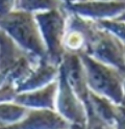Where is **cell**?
<instances>
[{
  "label": "cell",
  "instance_id": "1",
  "mask_svg": "<svg viewBox=\"0 0 125 129\" xmlns=\"http://www.w3.org/2000/svg\"><path fill=\"white\" fill-rule=\"evenodd\" d=\"M0 30L26 55L35 58L46 57V48L33 14L14 10L0 16Z\"/></svg>",
  "mask_w": 125,
  "mask_h": 129
},
{
  "label": "cell",
  "instance_id": "2",
  "mask_svg": "<svg viewBox=\"0 0 125 129\" xmlns=\"http://www.w3.org/2000/svg\"><path fill=\"white\" fill-rule=\"evenodd\" d=\"M78 56L85 70L89 91L118 106H124V74L83 52Z\"/></svg>",
  "mask_w": 125,
  "mask_h": 129
},
{
  "label": "cell",
  "instance_id": "3",
  "mask_svg": "<svg viewBox=\"0 0 125 129\" xmlns=\"http://www.w3.org/2000/svg\"><path fill=\"white\" fill-rule=\"evenodd\" d=\"M33 17L46 48V58L58 67L65 53L63 40L66 31L67 13L61 2H58L53 9L33 14Z\"/></svg>",
  "mask_w": 125,
  "mask_h": 129
},
{
  "label": "cell",
  "instance_id": "4",
  "mask_svg": "<svg viewBox=\"0 0 125 129\" xmlns=\"http://www.w3.org/2000/svg\"><path fill=\"white\" fill-rule=\"evenodd\" d=\"M124 51L123 42L110 32L100 28L96 22H94L93 29L89 36L87 47L83 53L124 74Z\"/></svg>",
  "mask_w": 125,
  "mask_h": 129
},
{
  "label": "cell",
  "instance_id": "5",
  "mask_svg": "<svg viewBox=\"0 0 125 129\" xmlns=\"http://www.w3.org/2000/svg\"><path fill=\"white\" fill-rule=\"evenodd\" d=\"M54 111H56L70 124L71 129H87L88 115L86 107L73 93L60 70L57 76V91L55 96Z\"/></svg>",
  "mask_w": 125,
  "mask_h": 129
},
{
  "label": "cell",
  "instance_id": "6",
  "mask_svg": "<svg viewBox=\"0 0 125 129\" xmlns=\"http://www.w3.org/2000/svg\"><path fill=\"white\" fill-rule=\"evenodd\" d=\"M61 5L67 13L91 21L121 17L125 9L124 1H64Z\"/></svg>",
  "mask_w": 125,
  "mask_h": 129
},
{
  "label": "cell",
  "instance_id": "7",
  "mask_svg": "<svg viewBox=\"0 0 125 129\" xmlns=\"http://www.w3.org/2000/svg\"><path fill=\"white\" fill-rule=\"evenodd\" d=\"M58 70L63 73L71 90L82 102L86 107V110L88 111L90 91L87 85L85 70H83L78 54L65 52L62 58V62L58 66Z\"/></svg>",
  "mask_w": 125,
  "mask_h": 129
},
{
  "label": "cell",
  "instance_id": "8",
  "mask_svg": "<svg viewBox=\"0 0 125 129\" xmlns=\"http://www.w3.org/2000/svg\"><path fill=\"white\" fill-rule=\"evenodd\" d=\"M0 129H71V126L54 110L28 109L18 123Z\"/></svg>",
  "mask_w": 125,
  "mask_h": 129
},
{
  "label": "cell",
  "instance_id": "9",
  "mask_svg": "<svg viewBox=\"0 0 125 129\" xmlns=\"http://www.w3.org/2000/svg\"><path fill=\"white\" fill-rule=\"evenodd\" d=\"M57 91V79L39 90L19 93L14 102L27 109L54 110L55 96Z\"/></svg>",
  "mask_w": 125,
  "mask_h": 129
},
{
  "label": "cell",
  "instance_id": "10",
  "mask_svg": "<svg viewBox=\"0 0 125 129\" xmlns=\"http://www.w3.org/2000/svg\"><path fill=\"white\" fill-rule=\"evenodd\" d=\"M58 67L48 61V59L41 58L35 67L28 77L17 87V93H24L39 90L57 79Z\"/></svg>",
  "mask_w": 125,
  "mask_h": 129
},
{
  "label": "cell",
  "instance_id": "11",
  "mask_svg": "<svg viewBox=\"0 0 125 129\" xmlns=\"http://www.w3.org/2000/svg\"><path fill=\"white\" fill-rule=\"evenodd\" d=\"M28 109L15 102L0 103V127H7L18 123L25 116Z\"/></svg>",
  "mask_w": 125,
  "mask_h": 129
},
{
  "label": "cell",
  "instance_id": "12",
  "mask_svg": "<svg viewBox=\"0 0 125 129\" xmlns=\"http://www.w3.org/2000/svg\"><path fill=\"white\" fill-rule=\"evenodd\" d=\"M58 4V1H45V0H23L15 1V9L30 14H37L51 10Z\"/></svg>",
  "mask_w": 125,
  "mask_h": 129
},
{
  "label": "cell",
  "instance_id": "13",
  "mask_svg": "<svg viewBox=\"0 0 125 129\" xmlns=\"http://www.w3.org/2000/svg\"><path fill=\"white\" fill-rule=\"evenodd\" d=\"M96 24L102 28L103 30L110 32L111 35L115 36L117 39H119L121 42L124 43V35H125V25H124V16L114 19H106V20H99L94 21Z\"/></svg>",
  "mask_w": 125,
  "mask_h": 129
},
{
  "label": "cell",
  "instance_id": "14",
  "mask_svg": "<svg viewBox=\"0 0 125 129\" xmlns=\"http://www.w3.org/2000/svg\"><path fill=\"white\" fill-rule=\"evenodd\" d=\"M15 9V1L0 0V16L11 13Z\"/></svg>",
  "mask_w": 125,
  "mask_h": 129
},
{
  "label": "cell",
  "instance_id": "15",
  "mask_svg": "<svg viewBox=\"0 0 125 129\" xmlns=\"http://www.w3.org/2000/svg\"><path fill=\"white\" fill-rule=\"evenodd\" d=\"M87 129H115L113 127H110L107 126L101 122H99L98 120H95V119H92V120H89L88 121V127Z\"/></svg>",
  "mask_w": 125,
  "mask_h": 129
},
{
  "label": "cell",
  "instance_id": "16",
  "mask_svg": "<svg viewBox=\"0 0 125 129\" xmlns=\"http://www.w3.org/2000/svg\"><path fill=\"white\" fill-rule=\"evenodd\" d=\"M6 72L7 71H0V86L3 84V82L6 79Z\"/></svg>",
  "mask_w": 125,
  "mask_h": 129
}]
</instances>
